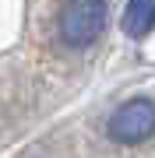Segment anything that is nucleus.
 Instances as JSON below:
<instances>
[{
  "instance_id": "f257e3e1",
  "label": "nucleus",
  "mask_w": 155,
  "mask_h": 158,
  "mask_svg": "<svg viewBox=\"0 0 155 158\" xmlns=\"http://www.w3.org/2000/svg\"><path fill=\"white\" fill-rule=\"evenodd\" d=\"M106 21H109V7L106 0H71L67 7L60 11V39L74 49H85L92 46L99 35L106 32Z\"/></svg>"
},
{
  "instance_id": "7ed1b4c3",
  "label": "nucleus",
  "mask_w": 155,
  "mask_h": 158,
  "mask_svg": "<svg viewBox=\"0 0 155 158\" xmlns=\"http://www.w3.org/2000/svg\"><path fill=\"white\" fill-rule=\"evenodd\" d=\"M152 0H127L123 7V32L131 35V39H144V35L152 32Z\"/></svg>"
},
{
  "instance_id": "f03ea898",
  "label": "nucleus",
  "mask_w": 155,
  "mask_h": 158,
  "mask_svg": "<svg viewBox=\"0 0 155 158\" xmlns=\"http://www.w3.org/2000/svg\"><path fill=\"white\" fill-rule=\"evenodd\" d=\"M155 130V106L148 95H138L131 102H123L106 123V134L113 144H123V148H134V144H144Z\"/></svg>"
}]
</instances>
